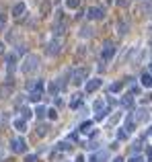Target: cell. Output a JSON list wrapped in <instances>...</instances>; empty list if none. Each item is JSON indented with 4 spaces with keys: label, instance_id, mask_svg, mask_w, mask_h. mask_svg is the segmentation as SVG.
I'll return each mask as SVG.
<instances>
[{
    "label": "cell",
    "instance_id": "ac0fdd59",
    "mask_svg": "<svg viewBox=\"0 0 152 162\" xmlns=\"http://www.w3.org/2000/svg\"><path fill=\"white\" fill-rule=\"evenodd\" d=\"M43 113H45V109H43V107H39V109H37V115L43 117Z\"/></svg>",
    "mask_w": 152,
    "mask_h": 162
},
{
    "label": "cell",
    "instance_id": "5b68a950",
    "mask_svg": "<svg viewBox=\"0 0 152 162\" xmlns=\"http://www.w3.org/2000/svg\"><path fill=\"white\" fill-rule=\"evenodd\" d=\"M103 17H105V11L101 6H93L88 11V19H103Z\"/></svg>",
    "mask_w": 152,
    "mask_h": 162
},
{
    "label": "cell",
    "instance_id": "30bf717a",
    "mask_svg": "<svg viewBox=\"0 0 152 162\" xmlns=\"http://www.w3.org/2000/svg\"><path fill=\"white\" fill-rule=\"evenodd\" d=\"M142 11L146 12V14L152 11V0H144V2H142Z\"/></svg>",
    "mask_w": 152,
    "mask_h": 162
},
{
    "label": "cell",
    "instance_id": "8fae6325",
    "mask_svg": "<svg viewBox=\"0 0 152 162\" xmlns=\"http://www.w3.org/2000/svg\"><path fill=\"white\" fill-rule=\"evenodd\" d=\"M80 35H82V37H91V35H93V29H91V27H82Z\"/></svg>",
    "mask_w": 152,
    "mask_h": 162
},
{
    "label": "cell",
    "instance_id": "e0dca14e",
    "mask_svg": "<svg viewBox=\"0 0 152 162\" xmlns=\"http://www.w3.org/2000/svg\"><path fill=\"white\" fill-rule=\"evenodd\" d=\"M21 113H23V119H29V117H31V111H29V109H23Z\"/></svg>",
    "mask_w": 152,
    "mask_h": 162
},
{
    "label": "cell",
    "instance_id": "7a4b0ae2",
    "mask_svg": "<svg viewBox=\"0 0 152 162\" xmlns=\"http://www.w3.org/2000/svg\"><path fill=\"white\" fill-rule=\"evenodd\" d=\"M103 60H111L113 58V53H115V47H113V43L111 41H105V45H103Z\"/></svg>",
    "mask_w": 152,
    "mask_h": 162
},
{
    "label": "cell",
    "instance_id": "52a82bcc",
    "mask_svg": "<svg viewBox=\"0 0 152 162\" xmlns=\"http://www.w3.org/2000/svg\"><path fill=\"white\" fill-rule=\"evenodd\" d=\"M129 31V23L128 21H119V23H117V33L119 35H126Z\"/></svg>",
    "mask_w": 152,
    "mask_h": 162
},
{
    "label": "cell",
    "instance_id": "9c48e42d",
    "mask_svg": "<svg viewBox=\"0 0 152 162\" xmlns=\"http://www.w3.org/2000/svg\"><path fill=\"white\" fill-rule=\"evenodd\" d=\"M23 12H25V4H23V2L14 4V8H12V14H14V17H21Z\"/></svg>",
    "mask_w": 152,
    "mask_h": 162
},
{
    "label": "cell",
    "instance_id": "d6986e66",
    "mask_svg": "<svg viewBox=\"0 0 152 162\" xmlns=\"http://www.w3.org/2000/svg\"><path fill=\"white\" fill-rule=\"evenodd\" d=\"M129 162H142V158H140V156H138V158L134 156V158H132V160H129Z\"/></svg>",
    "mask_w": 152,
    "mask_h": 162
},
{
    "label": "cell",
    "instance_id": "2e32d148",
    "mask_svg": "<svg viewBox=\"0 0 152 162\" xmlns=\"http://www.w3.org/2000/svg\"><path fill=\"white\" fill-rule=\"evenodd\" d=\"M146 111H144V109H140V111H138V119H140V121H144V119H146Z\"/></svg>",
    "mask_w": 152,
    "mask_h": 162
},
{
    "label": "cell",
    "instance_id": "9a60e30c",
    "mask_svg": "<svg viewBox=\"0 0 152 162\" xmlns=\"http://www.w3.org/2000/svg\"><path fill=\"white\" fill-rule=\"evenodd\" d=\"M72 107H78V105H80V94H74V99H72Z\"/></svg>",
    "mask_w": 152,
    "mask_h": 162
},
{
    "label": "cell",
    "instance_id": "5bb4252c",
    "mask_svg": "<svg viewBox=\"0 0 152 162\" xmlns=\"http://www.w3.org/2000/svg\"><path fill=\"white\" fill-rule=\"evenodd\" d=\"M66 4H68V8H76L80 4V0H66Z\"/></svg>",
    "mask_w": 152,
    "mask_h": 162
},
{
    "label": "cell",
    "instance_id": "8992f818",
    "mask_svg": "<svg viewBox=\"0 0 152 162\" xmlns=\"http://www.w3.org/2000/svg\"><path fill=\"white\" fill-rule=\"evenodd\" d=\"M58 51H60V39H54V41L49 43V47H47V53H49V56H56Z\"/></svg>",
    "mask_w": 152,
    "mask_h": 162
},
{
    "label": "cell",
    "instance_id": "3957f363",
    "mask_svg": "<svg viewBox=\"0 0 152 162\" xmlns=\"http://www.w3.org/2000/svg\"><path fill=\"white\" fill-rule=\"evenodd\" d=\"M11 146H12V150H14V152H25V150H27V144H25L23 138H14L11 142Z\"/></svg>",
    "mask_w": 152,
    "mask_h": 162
},
{
    "label": "cell",
    "instance_id": "7c38bea8",
    "mask_svg": "<svg viewBox=\"0 0 152 162\" xmlns=\"http://www.w3.org/2000/svg\"><path fill=\"white\" fill-rule=\"evenodd\" d=\"M142 84H144V86H150V84H152L150 74H144V78H142Z\"/></svg>",
    "mask_w": 152,
    "mask_h": 162
},
{
    "label": "cell",
    "instance_id": "7402d4cb",
    "mask_svg": "<svg viewBox=\"0 0 152 162\" xmlns=\"http://www.w3.org/2000/svg\"><path fill=\"white\" fill-rule=\"evenodd\" d=\"M150 45H152V39H150Z\"/></svg>",
    "mask_w": 152,
    "mask_h": 162
},
{
    "label": "cell",
    "instance_id": "277c9868",
    "mask_svg": "<svg viewBox=\"0 0 152 162\" xmlns=\"http://www.w3.org/2000/svg\"><path fill=\"white\" fill-rule=\"evenodd\" d=\"M86 74H88V70L86 68H80V70H76L74 74H72V78H74V84H80L84 78H86Z\"/></svg>",
    "mask_w": 152,
    "mask_h": 162
},
{
    "label": "cell",
    "instance_id": "6da1fadb",
    "mask_svg": "<svg viewBox=\"0 0 152 162\" xmlns=\"http://www.w3.org/2000/svg\"><path fill=\"white\" fill-rule=\"evenodd\" d=\"M37 66H39L37 56H27L25 64L21 66V72H23V74H31V72H35V70H37Z\"/></svg>",
    "mask_w": 152,
    "mask_h": 162
},
{
    "label": "cell",
    "instance_id": "44dd1931",
    "mask_svg": "<svg viewBox=\"0 0 152 162\" xmlns=\"http://www.w3.org/2000/svg\"><path fill=\"white\" fill-rule=\"evenodd\" d=\"M0 51H2V43H0Z\"/></svg>",
    "mask_w": 152,
    "mask_h": 162
},
{
    "label": "cell",
    "instance_id": "ffe728a7",
    "mask_svg": "<svg viewBox=\"0 0 152 162\" xmlns=\"http://www.w3.org/2000/svg\"><path fill=\"white\" fill-rule=\"evenodd\" d=\"M27 162H35V156H27Z\"/></svg>",
    "mask_w": 152,
    "mask_h": 162
},
{
    "label": "cell",
    "instance_id": "ba28073f",
    "mask_svg": "<svg viewBox=\"0 0 152 162\" xmlns=\"http://www.w3.org/2000/svg\"><path fill=\"white\" fill-rule=\"evenodd\" d=\"M99 86H101V80H99V78H95V80H91L88 84H86V93H93V90H97Z\"/></svg>",
    "mask_w": 152,
    "mask_h": 162
},
{
    "label": "cell",
    "instance_id": "4fadbf2b",
    "mask_svg": "<svg viewBox=\"0 0 152 162\" xmlns=\"http://www.w3.org/2000/svg\"><path fill=\"white\" fill-rule=\"evenodd\" d=\"M14 127L19 129V131H25V121H21V119H17V121H14Z\"/></svg>",
    "mask_w": 152,
    "mask_h": 162
}]
</instances>
